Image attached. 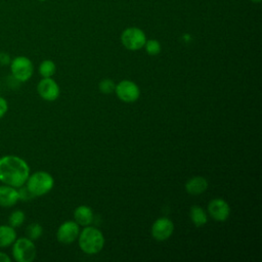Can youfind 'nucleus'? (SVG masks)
Returning <instances> with one entry per match:
<instances>
[{"instance_id": "nucleus-1", "label": "nucleus", "mask_w": 262, "mask_h": 262, "mask_svg": "<svg viewBox=\"0 0 262 262\" xmlns=\"http://www.w3.org/2000/svg\"><path fill=\"white\" fill-rule=\"evenodd\" d=\"M30 175L28 163L15 155H6L0 158V182L13 187L25 185Z\"/></svg>"}, {"instance_id": "nucleus-2", "label": "nucleus", "mask_w": 262, "mask_h": 262, "mask_svg": "<svg viewBox=\"0 0 262 262\" xmlns=\"http://www.w3.org/2000/svg\"><path fill=\"white\" fill-rule=\"evenodd\" d=\"M79 246L86 254H96L103 248L104 237L101 231L92 226H86L79 233Z\"/></svg>"}, {"instance_id": "nucleus-3", "label": "nucleus", "mask_w": 262, "mask_h": 262, "mask_svg": "<svg viewBox=\"0 0 262 262\" xmlns=\"http://www.w3.org/2000/svg\"><path fill=\"white\" fill-rule=\"evenodd\" d=\"M25 184L34 198L41 196L48 193L52 189L54 179L46 171H37L29 175Z\"/></svg>"}, {"instance_id": "nucleus-4", "label": "nucleus", "mask_w": 262, "mask_h": 262, "mask_svg": "<svg viewBox=\"0 0 262 262\" xmlns=\"http://www.w3.org/2000/svg\"><path fill=\"white\" fill-rule=\"evenodd\" d=\"M12 246V258L16 262H32L37 255V249L34 241L25 237H18L14 241Z\"/></svg>"}, {"instance_id": "nucleus-5", "label": "nucleus", "mask_w": 262, "mask_h": 262, "mask_svg": "<svg viewBox=\"0 0 262 262\" xmlns=\"http://www.w3.org/2000/svg\"><path fill=\"white\" fill-rule=\"evenodd\" d=\"M9 67H10L11 76L20 83H24L30 80L34 73L33 62L27 56L20 55V56L14 57L13 59H11Z\"/></svg>"}, {"instance_id": "nucleus-6", "label": "nucleus", "mask_w": 262, "mask_h": 262, "mask_svg": "<svg viewBox=\"0 0 262 262\" xmlns=\"http://www.w3.org/2000/svg\"><path fill=\"white\" fill-rule=\"evenodd\" d=\"M121 42L129 50H138L144 46L146 37L142 30L132 27L122 33Z\"/></svg>"}, {"instance_id": "nucleus-7", "label": "nucleus", "mask_w": 262, "mask_h": 262, "mask_svg": "<svg viewBox=\"0 0 262 262\" xmlns=\"http://www.w3.org/2000/svg\"><path fill=\"white\" fill-rule=\"evenodd\" d=\"M117 96L124 102H134L139 98V87L130 80H122L115 88Z\"/></svg>"}, {"instance_id": "nucleus-8", "label": "nucleus", "mask_w": 262, "mask_h": 262, "mask_svg": "<svg viewBox=\"0 0 262 262\" xmlns=\"http://www.w3.org/2000/svg\"><path fill=\"white\" fill-rule=\"evenodd\" d=\"M37 92L46 101H54L59 96V86L52 78H43L37 85Z\"/></svg>"}, {"instance_id": "nucleus-9", "label": "nucleus", "mask_w": 262, "mask_h": 262, "mask_svg": "<svg viewBox=\"0 0 262 262\" xmlns=\"http://www.w3.org/2000/svg\"><path fill=\"white\" fill-rule=\"evenodd\" d=\"M173 230V222L167 217H161L154 222L151 226V235L157 241H166L172 235Z\"/></svg>"}, {"instance_id": "nucleus-10", "label": "nucleus", "mask_w": 262, "mask_h": 262, "mask_svg": "<svg viewBox=\"0 0 262 262\" xmlns=\"http://www.w3.org/2000/svg\"><path fill=\"white\" fill-rule=\"evenodd\" d=\"M80 233L79 224L75 221H66L57 229L56 237L62 244L73 243Z\"/></svg>"}, {"instance_id": "nucleus-11", "label": "nucleus", "mask_w": 262, "mask_h": 262, "mask_svg": "<svg viewBox=\"0 0 262 262\" xmlns=\"http://www.w3.org/2000/svg\"><path fill=\"white\" fill-rule=\"evenodd\" d=\"M210 216L216 221H225L230 214L229 205L222 199H214L208 205Z\"/></svg>"}, {"instance_id": "nucleus-12", "label": "nucleus", "mask_w": 262, "mask_h": 262, "mask_svg": "<svg viewBox=\"0 0 262 262\" xmlns=\"http://www.w3.org/2000/svg\"><path fill=\"white\" fill-rule=\"evenodd\" d=\"M19 201L18 190L16 187L2 184L0 185V207L11 208Z\"/></svg>"}, {"instance_id": "nucleus-13", "label": "nucleus", "mask_w": 262, "mask_h": 262, "mask_svg": "<svg viewBox=\"0 0 262 262\" xmlns=\"http://www.w3.org/2000/svg\"><path fill=\"white\" fill-rule=\"evenodd\" d=\"M208 188V181L202 176H195L190 178L185 184V190L189 194H201Z\"/></svg>"}, {"instance_id": "nucleus-14", "label": "nucleus", "mask_w": 262, "mask_h": 262, "mask_svg": "<svg viewBox=\"0 0 262 262\" xmlns=\"http://www.w3.org/2000/svg\"><path fill=\"white\" fill-rule=\"evenodd\" d=\"M17 238L14 227L9 224L0 225V248H8Z\"/></svg>"}, {"instance_id": "nucleus-15", "label": "nucleus", "mask_w": 262, "mask_h": 262, "mask_svg": "<svg viewBox=\"0 0 262 262\" xmlns=\"http://www.w3.org/2000/svg\"><path fill=\"white\" fill-rule=\"evenodd\" d=\"M75 222L82 226H88L93 221V212L87 206H79L74 212Z\"/></svg>"}, {"instance_id": "nucleus-16", "label": "nucleus", "mask_w": 262, "mask_h": 262, "mask_svg": "<svg viewBox=\"0 0 262 262\" xmlns=\"http://www.w3.org/2000/svg\"><path fill=\"white\" fill-rule=\"evenodd\" d=\"M190 219L195 226H203L207 223V215L205 210L200 206H192L189 211Z\"/></svg>"}, {"instance_id": "nucleus-17", "label": "nucleus", "mask_w": 262, "mask_h": 262, "mask_svg": "<svg viewBox=\"0 0 262 262\" xmlns=\"http://www.w3.org/2000/svg\"><path fill=\"white\" fill-rule=\"evenodd\" d=\"M56 71L55 63L50 59L43 60L39 66V74L43 78H51Z\"/></svg>"}, {"instance_id": "nucleus-18", "label": "nucleus", "mask_w": 262, "mask_h": 262, "mask_svg": "<svg viewBox=\"0 0 262 262\" xmlns=\"http://www.w3.org/2000/svg\"><path fill=\"white\" fill-rule=\"evenodd\" d=\"M42 233H43V227L37 222H33L29 224L26 228V236L32 241L38 239L42 235Z\"/></svg>"}, {"instance_id": "nucleus-19", "label": "nucleus", "mask_w": 262, "mask_h": 262, "mask_svg": "<svg viewBox=\"0 0 262 262\" xmlns=\"http://www.w3.org/2000/svg\"><path fill=\"white\" fill-rule=\"evenodd\" d=\"M26 220L25 212L21 210H15L8 216V224L14 228L19 227Z\"/></svg>"}, {"instance_id": "nucleus-20", "label": "nucleus", "mask_w": 262, "mask_h": 262, "mask_svg": "<svg viewBox=\"0 0 262 262\" xmlns=\"http://www.w3.org/2000/svg\"><path fill=\"white\" fill-rule=\"evenodd\" d=\"M144 47H145V50L146 52L149 54V55H157L160 53L161 51V44L159 41L157 40H147L144 44Z\"/></svg>"}, {"instance_id": "nucleus-21", "label": "nucleus", "mask_w": 262, "mask_h": 262, "mask_svg": "<svg viewBox=\"0 0 262 262\" xmlns=\"http://www.w3.org/2000/svg\"><path fill=\"white\" fill-rule=\"evenodd\" d=\"M116 85L111 79H103L99 83V90L104 94H110L115 91Z\"/></svg>"}, {"instance_id": "nucleus-22", "label": "nucleus", "mask_w": 262, "mask_h": 262, "mask_svg": "<svg viewBox=\"0 0 262 262\" xmlns=\"http://www.w3.org/2000/svg\"><path fill=\"white\" fill-rule=\"evenodd\" d=\"M19 189L18 190V195H19V200H24V201H28V200H31L33 199V194L29 191V189L26 187V186H20L18 187Z\"/></svg>"}, {"instance_id": "nucleus-23", "label": "nucleus", "mask_w": 262, "mask_h": 262, "mask_svg": "<svg viewBox=\"0 0 262 262\" xmlns=\"http://www.w3.org/2000/svg\"><path fill=\"white\" fill-rule=\"evenodd\" d=\"M7 111H8V103L5 98L0 96V119L5 116Z\"/></svg>"}, {"instance_id": "nucleus-24", "label": "nucleus", "mask_w": 262, "mask_h": 262, "mask_svg": "<svg viewBox=\"0 0 262 262\" xmlns=\"http://www.w3.org/2000/svg\"><path fill=\"white\" fill-rule=\"evenodd\" d=\"M11 61L10 56L6 52H0V64L1 66H7Z\"/></svg>"}, {"instance_id": "nucleus-25", "label": "nucleus", "mask_w": 262, "mask_h": 262, "mask_svg": "<svg viewBox=\"0 0 262 262\" xmlns=\"http://www.w3.org/2000/svg\"><path fill=\"white\" fill-rule=\"evenodd\" d=\"M11 258L4 252H0V262H10Z\"/></svg>"}, {"instance_id": "nucleus-26", "label": "nucleus", "mask_w": 262, "mask_h": 262, "mask_svg": "<svg viewBox=\"0 0 262 262\" xmlns=\"http://www.w3.org/2000/svg\"><path fill=\"white\" fill-rule=\"evenodd\" d=\"M252 1H253V2H260L261 0H252Z\"/></svg>"}]
</instances>
